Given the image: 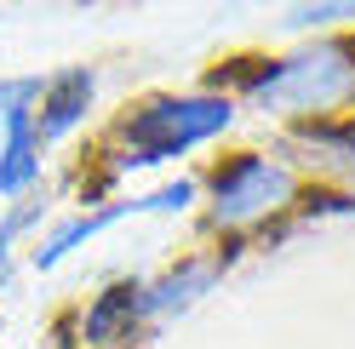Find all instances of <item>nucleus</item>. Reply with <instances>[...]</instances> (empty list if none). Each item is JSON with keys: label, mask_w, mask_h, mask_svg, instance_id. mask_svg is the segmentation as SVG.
<instances>
[{"label": "nucleus", "mask_w": 355, "mask_h": 349, "mask_svg": "<svg viewBox=\"0 0 355 349\" xmlns=\"http://www.w3.org/2000/svg\"><path fill=\"white\" fill-rule=\"evenodd\" d=\"M207 86L230 92L241 109L286 126V132L355 115V29L309 35V40H293L286 52L230 57L224 69L207 75Z\"/></svg>", "instance_id": "nucleus-1"}, {"label": "nucleus", "mask_w": 355, "mask_h": 349, "mask_svg": "<svg viewBox=\"0 0 355 349\" xmlns=\"http://www.w3.org/2000/svg\"><path fill=\"white\" fill-rule=\"evenodd\" d=\"M241 120V103L230 92H218V86H184V92H144L132 98L115 120L103 126V138L92 149L98 161V195L103 189H121L126 178H144V172H161V166H178L189 155H201V149L224 143Z\"/></svg>", "instance_id": "nucleus-2"}, {"label": "nucleus", "mask_w": 355, "mask_h": 349, "mask_svg": "<svg viewBox=\"0 0 355 349\" xmlns=\"http://www.w3.org/2000/svg\"><path fill=\"white\" fill-rule=\"evenodd\" d=\"M315 178L293 161L286 143L230 149L201 172V224L218 241H252L304 212Z\"/></svg>", "instance_id": "nucleus-3"}, {"label": "nucleus", "mask_w": 355, "mask_h": 349, "mask_svg": "<svg viewBox=\"0 0 355 349\" xmlns=\"http://www.w3.org/2000/svg\"><path fill=\"white\" fill-rule=\"evenodd\" d=\"M184 212H201V178L195 172H172L155 189L138 195H103V201H80L75 212H63L58 224H46L29 247V269H58L69 264L80 247H92L98 235H109L115 224H132V217H184Z\"/></svg>", "instance_id": "nucleus-4"}, {"label": "nucleus", "mask_w": 355, "mask_h": 349, "mask_svg": "<svg viewBox=\"0 0 355 349\" xmlns=\"http://www.w3.org/2000/svg\"><path fill=\"white\" fill-rule=\"evenodd\" d=\"M40 75L0 80V201H29L46 178V143H40Z\"/></svg>", "instance_id": "nucleus-5"}, {"label": "nucleus", "mask_w": 355, "mask_h": 349, "mask_svg": "<svg viewBox=\"0 0 355 349\" xmlns=\"http://www.w3.org/2000/svg\"><path fill=\"white\" fill-rule=\"evenodd\" d=\"M144 275H115L109 287L75 310L69 321V349H126L132 338H144Z\"/></svg>", "instance_id": "nucleus-6"}, {"label": "nucleus", "mask_w": 355, "mask_h": 349, "mask_svg": "<svg viewBox=\"0 0 355 349\" xmlns=\"http://www.w3.org/2000/svg\"><path fill=\"white\" fill-rule=\"evenodd\" d=\"M224 269H230L224 252H184L161 275H144V321H149V332L178 321V315H189L195 303L224 280Z\"/></svg>", "instance_id": "nucleus-7"}, {"label": "nucleus", "mask_w": 355, "mask_h": 349, "mask_svg": "<svg viewBox=\"0 0 355 349\" xmlns=\"http://www.w3.org/2000/svg\"><path fill=\"white\" fill-rule=\"evenodd\" d=\"M281 143L293 149V161L309 178H327V189L355 195V115L321 120V126H298V132H286Z\"/></svg>", "instance_id": "nucleus-8"}, {"label": "nucleus", "mask_w": 355, "mask_h": 349, "mask_svg": "<svg viewBox=\"0 0 355 349\" xmlns=\"http://www.w3.org/2000/svg\"><path fill=\"white\" fill-rule=\"evenodd\" d=\"M92 109H98V69H58V75H40V103H35V115H40V143H63V138H75L86 120H92Z\"/></svg>", "instance_id": "nucleus-9"}, {"label": "nucleus", "mask_w": 355, "mask_h": 349, "mask_svg": "<svg viewBox=\"0 0 355 349\" xmlns=\"http://www.w3.org/2000/svg\"><path fill=\"white\" fill-rule=\"evenodd\" d=\"M281 24L293 29L298 40L309 35H349L355 29V0H321V6H286Z\"/></svg>", "instance_id": "nucleus-10"}, {"label": "nucleus", "mask_w": 355, "mask_h": 349, "mask_svg": "<svg viewBox=\"0 0 355 349\" xmlns=\"http://www.w3.org/2000/svg\"><path fill=\"white\" fill-rule=\"evenodd\" d=\"M35 235H40V201H17L0 224V269L17 258V247H35Z\"/></svg>", "instance_id": "nucleus-11"}]
</instances>
